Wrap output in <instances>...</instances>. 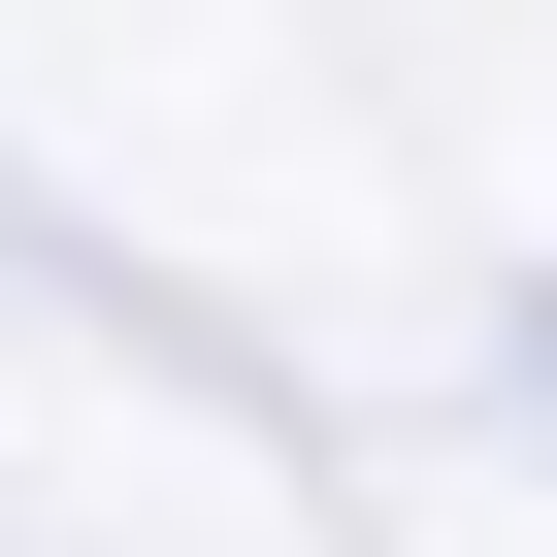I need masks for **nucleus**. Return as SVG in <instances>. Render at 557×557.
Returning a JSON list of instances; mask_svg holds the SVG:
<instances>
[]
</instances>
